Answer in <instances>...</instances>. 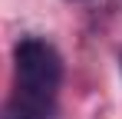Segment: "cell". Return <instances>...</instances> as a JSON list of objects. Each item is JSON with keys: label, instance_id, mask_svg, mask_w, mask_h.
Returning <instances> with one entry per match:
<instances>
[{"label": "cell", "instance_id": "6da1fadb", "mask_svg": "<svg viewBox=\"0 0 122 119\" xmlns=\"http://www.w3.org/2000/svg\"><path fill=\"white\" fill-rule=\"evenodd\" d=\"M60 79V53L40 37H23L13 46V93L7 103V119H53Z\"/></svg>", "mask_w": 122, "mask_h": 119}]
</instances>
